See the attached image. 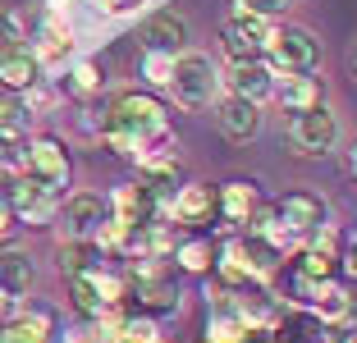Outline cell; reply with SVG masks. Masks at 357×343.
I'll return each mask as SVG.
<instances>
[{
    "label": "cell",
    "instance_id": "cell-18",
    "mask_svg": "<svg viewBox=\"0 0 357 343\" xmlns=\"http://www.w3.org/2000/svg\"><path fill=\"white\" fill-rule=\"evenodd\" d=\"M280 101L289 110H316V105H326V87L316 73H284V87H280Z\"/></svg>",
    "mask_w": 357,
    "mask_h": 343
},
{
    "label": "cell",
    "instance_id": "cell-16",
    "mask_svg": "<svg viewBox=\"0 0 357 343\" xmlns=\"http://www.w3.org/2000/svg\"><path fill=\"white\" fill-rule=\"evenodd\" d=\"M37 73H42V64H37V51H28V46H14L10 55H0V83L10 92H32Z\"/></svg>",
    "mask_w": 357,
    "mask_h": 343
},
{
    "label": "cell",
    "instance_id": "cell-17",
    "mask_svg": "<svg viewBox=\"0 0 357 343\" xmlns=\"http://www.w3.org/2000/svg\"><path fill=\"white\" fill-rule=\"evenodd\" d=\"M271 92H275V83H271V69H266L261 60H257V64H234V73H229V96H243V101L261 105Z\"/></svg>",
    "mask_w": 357,
    "mask_h": 343
},
{
    "label": "cell",
    "instance_id": "cell-6",
    "mask_svg": "<svg viewBox=\"0 0 357 343\" xmlns=\"http://www.w3.org/2000/svg\"><path fill=\"white\" fill-rule=\"evenodd\" d=\"M23 156H28V178L32 183L60 192L64 178H69V151H64L60 137H32V142L23 146Z\"/></svg>",
    "mask_w": 357,
    "mask_h": 343
},
{
    "label": "cell",
    "instance_id": "cell-25",
    "mask_svg": "<svg viewBox=\"0 0 357 343\" xmlns=\"http://www.w3.org/2000/svg\"><path fill=\"white\" fill-rule=\"evenodd\" d=\"M243 257H248V280H261V284L271 280L275 266H280V257H275V252L266 247L257 234H248V238H243Z\"/></svg>",
    "mask_w": 357,
    "mask_h": 343
},
{
    "label": "cell",
    "instance_id": "cell-10",
    "mask_svg": "<svg viewBox=\"0 0 357 343\" xmlns=\"http://www.w3.org/2000/svg\"><path fill=\"white\" fill-rule=\"evenodd\" d=\"M275 215H280L284 224H294L303 238H312L316 229L326 224V201L316 197V192H289V197L275 206Z\"/></svg>",
    "mask_w": 357,
    "mask_h": 343
},
{
    "label": "cell",
    "instance_id": "cell-1",
    "mask_svg": "<svg viewBox=\"0 0 357 343\" xmlns=\"http://www.w3.org/2000/svg\"><path fill=\"white\" fill-rule=\"evenodd\" d=\"M165 133H169V114L151 92H119L110 101V114H105L101 128L105 146L119 156H137L151 142H165Z\"/></svg>",
    "mask_w": 357,
    "mask_h": 343
},
{
    "label": "cell",
    "instance_id": "cell-27",
    "mask_svg": "<svg viewBox=\"0 0 357 343\" xmlns=\"http://www.w3.org/2000/svg\"><path fill=\"white\" fill-rule=\"evenodd\" d=\"M69 92H74V96H92V92H101V69H96L92 60L74 64V73H69Z\"/></svg>",
    "mask_w": 357,
    "mask_h": 343
},
{
    "label": "cell",
    "instance_id": "cell-37",
    "mask_svg": "<svg viewBox=\"0 0 357 343\" xmlns=\"http://www.w3.org/2000/svg\"><path fill=\"white\" fill-rule=\"evenodd\" d=\"M348 165H353V174H357V146H353V156H348Z\"/></svg>",
    "mask_w": 357,
    "mask_h": 343
},
{
    "label": "cell",
    "instance_id": "cell-22",
    "mask_svg": "<svg viewBox=\"0 0 357 343\" xmlns=\"http://www.w3.org/2000/svg\"><path fill=\"white\" fill-rule=\"evenodd\" d=\"M248 321H243L234 307H215L206 316V343H248Z\"/></svg>",
    "mask_w": 357,
    "mask_h": 343
},
{
    "label": "cell",
    "instance_id": "cell-28",
    "mask_svg": "<svg viewBox=\"0 0 357 343\" xmlns=\"http://www.w3.org/2000/svg\"><path fill=\"white\" fill-rule=\"evenodd\" d=\"M211 257H215V252H211V243H202V238H192V243L178 247V266H183V270H197V275L211 266Z\"/></svg>",
    "mask_w": 357,
    "mask_h": 343
},
{
    "label": "cell",
    "instance_id": "cell-30",
    "mask_svg": "<svg viewBox=\"0 0 357 343\" xmlns=\"http://www.w3.org/2000/svg\"><path fill=\"white\" fill-rule=\"evenodd\" d=\"M64 51H69V32H60V28L51 23V28L42 32V55H46V60H60ZM42 55H37V64H42Z\"/></svg>",
    "mask_w": 357,
    "mask_h": 343
},
{
    "label": "cell",
    "instance_id": "cell-5",
    "mask_svg": "<svg viewBox=\"0 0 357 343\" xmlns=\"http://www.w3.org/2000/svg\"><path fill=\"white\" fill-rule=\"evenodd\" d=\"M266 37H271V23L257 19V14H248V10L229 14L225 28H220V46H225V55H229L234 64H257L266 55Z\"/></svg>",
    "mask_w": 357,
    "mask_h": 343
},
{
    "label": "cell",
    "instance_id": "cell-8",
    "mask_svg": "<svg viewBox=\"0 0 357 343\" xmlns=\"http://www.w3.org/2000/svg\"><path fill=\"white\" fill-rule=\"evenodd\" d=\"M10 211H14V220L46 224V220L60 215V192L32 183V178H14V183H10Z\"/></svg>",
    "mask_w": 357,
    "mask_h": 343
},
{
    "label": "cell",
    "instance_id": "cell-24",
    "mask_svg": "<svg viewBox=\"0 0 357 343\" xmlns=\"http://www.w3.org/2000/svg\"><path fill=\"white\" fill-rule=\"evenodd\" d=\"M101 247H96L92 238L87 243H64L60 247V270H69V275H92V270H101Z\"/></svg>",
    "mask_w": 357,
    "mask_h": 343
},
{
    "label": "cell",
    "instance_id": "cell-26",
    "mask_svg": "<svg viewBox=\"0 0 357 343\" xmlns=\"http://www.w3.org/2000/svg\"><path fill=\"white\" fill-rule=\"evenodd\" d=\"M69 302H74V312H83V316H101V312H110V307L101 302V293H96L92 275H69Z\"/></svg>",
    "mask_w": 357,
    "mask_h": 343
},
{
    "label": "cell",
    "instance_id": "cell-32",
    "mask_svg": "<svg viewBox=\"0 0 357 343\" xmlns=\"http://www.w3.org/2000/svg\"><path fill=\"white\" fill-rule=\"evenodd\" d=\"M289 5H298V0H238V10L257 14V19H271V14H284Z\"/></svg>",
    "mask_w": 357,
    "mask_h": 343
},
{
    "label": "cell",
    "instance_id": "cell-34",
    "mask_svg": "<svg viewBox=\"0 0 357 343\" xmlns=\"http://www.w3.org/2000/svg\"><path fill=\"white\" fill-rule=\"evenodd\" d=\"M96 5H101L105 14H124V10H133L137 0H96Z\"/></svg>",
    "mask_w": 357,
    "mask_h": 343
},
{
    "label": "cell",
    "instance_id": "cell-35",
    "mask_svg": "<svg viewBox=\"0 0 357 343\" xmlns=\"http://www.w3.org/2000/svg\"><path fill=\"white\" fill-rule=\"evenodd\" d=\"M344 270H348V275H353V280H357V243H353V247L344 252Z\"/></svg>",
    "mask_w": 357,
    "mask_h": 343
},
{
    "label": "cell",
    "instance_id": "cell-13",
    "mask_svg": "<svg viewBox=\"0 0 357 343\" xmlns=\"http://www.w3.org/2000/svg\"><path fill=\"white\" fill-rule=\"evenodd\" d=\"M220 215V201H215V188L211 183H188L174 197V220L178 224H211Z\"/></svg>",
    "mask_w": 357,
    "mask_h": 343
},
{
    "label": "cell",
    "instance_id": "cell-9",
    "mask_svg": "<svg viewBox=\"0 0 357 343\" xmlns=\"http://www.w3.org/2000/svg\"><path fill=\"white\" fill-rule=\"evenodd\" d=\"M156 192L147 183H124L115 188V197H110V220H119L124 229H142L156 220Z\"/></svg>",
    "mask_w": 357,
    "mask_h": 343
},
{
    "label": "cell",
    "instance_id": "cell-3",
    "mask_svg": "<svg viewBox=\"0 0 357 343\" xmlns=\"http://www.w3.org/2000/svg\"><path fill=\"white\" fill-rule=\"evenodd\" d=\"M266 55H271L275 73H312L316 60H321V42H316L307 28L284 23V28H271V37H266Z\"/></svg>",
    "mask_w": 357,
    "mask_h": 343
},
{
    "label": "cell",
    "instance_id": "cell-39",
    "mask_svg": "<svg viewBox=\"0 0 357 343\" xmlns=\"http://www.w3.org/2000/svg\"><path fill=\"white\" fill-rule=\"evenodd\" d=\"M353 64H357V55H353Z\"/></svg>",
    "mask_w": 357,
    "mask_h": 343
},
{
    "label": "cell",
    "instance_id": "cell-38",
    "mask_svg": "<svg viewBox=\"0 0 357 343\" xmlns=\"http://www.w3.org/2000/svg\"><path fill=\"white\" fill-rule=\"evenodd\" d=\"M344 343H357V330H353V334H348V339H344Z\"/></svg>",
    "mask_w": 357,
    "mask_h": 343
},
{
    "label": "cell",
    "instance_id": "cell-23",
    "mask_svg": "<svg viewBox=\"0 0 357 343\" xmlns=\"http://www.w3.org/2000/svg\"><path fill=\"white\" fill-rule=\"evenodd\" d=\"M211 266H215V275H220L225 289H243V284H248V257H243V238L225 243V247L211 257Z\"/></svg>",
    "mask_w": 357,
    "mask_h": 343
},
{
    "label": "cell",
    "instance_id": "cell-4",
    "mask_svg": "<svg viewBox=\"0 0 357 343\" xmlns=\"http://www.w3.org/2000/svg\"><path fill=\"white\" fill-rule=\"evenodd\" d=\"M335 142H339V119L326 105L298 110L294 119H289V146H294L298 156H330Z\"/></svg>",
    "mask_w": 357,
    "mask_h": 343
},
{
    "label": "cell",
    "instance_id": "cell-14",
    "mask_svg": "<svg viewBox=\"0 0 357 343\" xmlns=\"http://www.w3.org/2000/svg\"><path fill=\"white\" fill-rule=\"evenodd\" d=\"M215 201H220V220H234V224L252 220L257 206H261V197H257V183H248V178L220 183V188H215Z\"/></svg>",
    "mask_w": 357,
    "mask_h": 343
},
{
    "label": "cell",
    "instance_id": "cell-29",
    "mask_svg": "<svg viewBox=\"0 0 357 343\" xmlns=\"http://www.w3.org/2000/svg\"><path fill=\"white\" fill-rule=\"evenodd\" d=\"M142 69H147V78H151L156 87H169V73H174V55H151V51H147Z\"/></svg>",
    "mask_w": 357,
    "mask_h": 343
},
{
    "label": "cell",
    "instance_id": "cell-33",
    "mask_svg": "<svg viewBox=\"0 0 357 343\" xmlns=\"http://www.w3.org/2000/svg\"><path fill=\"white\" fill-rule=\"evenodd\" d=\"M10 238H14V211L0 206V243H10Z\"/></svg>",
    "mask_w": 357,
    "mask_h": 343
},
{
    "label": "cell",
    "instance_id": "cell-36",
    "mask_svg": "<svg viewBox=\"0 0 357 343\" xmlns=\"http://www.w3.org/2000/svg\"><path fill=\"white\" fill-rule=\"evenodd\" d=\"M10 312H14V298H10V293H0V325L10 321Z\"/></svg>",
    "mask_w": 357,
    "mask_h": 343
},
{
    "label": "cell",
    "instance_id": "cell-19",
    "mask_svg": "<svg viewBox=\"0 0 357 343\" xmlns=\"http://www.w3.org/2000/svg\"><path fill=\"white\" fill-rule=\"evenodd\" d=\"M32 280H37V270H32V257L28 252H0V293H10L14 302L23 298V293L32 289Z\"/></svg>",
    "mask_w": 357,
    "mask_h": 343
},
{
    "label": "cell",
    "instance_id": "cell-21",
    "mask_svg": "<svg viewBox=\"0 0 357 343\" xmlns=\"http://www.w3.org/2000/svg\"><path fill=\"white\" fill-rule=\"evenodd\" d=\"M23 146H28V110L0 105V156H19Z\"/></svg>",
    "mask_w": 357,
    "mask_h": 343
},
{
    "label": "cell",
    "instance_id": "cell-2",
    "mask_svg": "<svg viewBox=\"0 0 357 343\" xmlns=\"http://www.w3.org/2000/svg\"><path fill=\"white\" fill-rule=\"evenodd\" d=\"M215 87H220V73H215V64H211L206 55L183 51V55L174 60V73H169V92H174V101L183 105V110H202V105H211Z\"/></svg>",
    "mask_w": 357,
    "mask_h": 343
},
{
    "label": "cell",
    "instance_id": "cell-31",
    "mask_svg": "<svg viewBox=\"0 0 357 343\" xmlns=\"http://www.w3.org/2000/svg\"><path fill=\"white\" fill-rule=\"evenodd\" d=\"M14 46H23V23L14 14H0V55H10Z\"/></svg>",
    "mask_w": 357,
    "mask_h": 343
},
{
    "label": "cell",
    "instance_id": "cell-12",
    "mask_svg": "<svg viewBox=\"0 0 357 343\" xmlns=\"http://www.w3.org/2000/svg\"><path fill=\"white\" fill-rule=\"evenodd\" d=\"M215 124H220V133L229 137V142H248V137H257V128H261V110H257L252 101H243V96H225Z\"/></svg>",
    "mask_w": 357,
    "mask_h": 343
},
{
    "label": "cell",
    "instance_id": "cell-7",
    "mask_svg": "<svg viewBox=\"0 0 357 343\" xmlns=\"http://www.w3.org/2000/svg\"><path fill=\"white\" fill-rule=\"evenodd\" d=\"M105 201L96 197V192H78V197H69L60 206V234H64V243H87V238H96V229L105 224Z\"/></svg>",
    "mask_w": 357,
    "mask_h": 343
},
{
    "label": "cell",
    "instance_id": "cell-15",
    "mask_svg": "<svg viewBox=\"0 0 357 343\" xmlns=\"http://www.w3.org/2000/svg\"><path fill=\"white\" fill-rule=\"evenodd\" d=\"M307 302H312V312L321 316L326 325H339V321H348V316H353V298H348V289H344V284H335V280L312 284Z\"/></svg>",
    "mask_w": 357,
    "mask_h": 343
},
{
    "label": "cell",
    "instance_id": "cell-20",
    "mask_svg": "<svg viewBox=\"0 0 357 343\" xmlns=\"http://www.w3.org/2000/svg\"><path fill=\"white\" fill-rule=\"evenodd\" d=\"M0 343H51V316L46 312L10 316L0 325Z\"/></svg>",
    "mask_w": 357,
    "mask_h": 343
},
{
    "label": "cell",
    "instance_id": "cell-11",
    "mask_svg": "<svg viewBox=\"0 0 357 343\" xmlns=\"http://www.w3.org/2000/svg\"><path fill=\"white\" fill-rule=\"evenodd\" d=\"M183 42H188V23L178 14H151L142 23V46L151 55H174V51H183Z\"/></svg>",
    "mask_w": 357,
    "mask_h": 343
}]
</instances>
